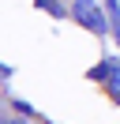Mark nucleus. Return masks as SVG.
Returning <instances> with one entry per match:
<instances>
[{
    "mask_svg": "<svg viewBox=\"0 0 120 124\" xmlns=\"http://www.w3.org/2000/svg\"><path fill=\"white\" fill-rule=\"evenodd\" d=\"M71 15L79 19L82 26H90V34H98V38H101V34H109V19H105L101 11L94 8V4H86V0H79V4H75Z\"/></svg>",
    "mask_w": 120,
    "mask_h": 124,
    "instance_id": "1",
    "label": "nucleus"
},
{
    "mask_svg": "<svg viewBox=\"0 0 120 124\" xmlns=\"http://www.w3.org/2000/svg\"><path fill=\"white\" fill-rule=\"evenodd\" d=\"M112 68H116V60H101V64H98L94 71H90V79H105V75H109Z\"/></svg>",
    "mask_w": 120,
    "mask_h": 124,
    "instance_id": "2",
    "label": "nucleus"
},
{
    "mask_svg": "<svg viewBox=\"0 0 120 124\" xmlns=\"http://www.w3.org/2000/svg\"><path fill=\"white\" fill-rule=\"evenodd\" d=\"M15 113L19 116H34V105H30V101H15Z\"/></svg>",
    "mask_w": 120,
    "mask_h": 124,
    "instance_id": "3",
    "label": "nucleus"
},
{
    "mask_svg": "<svg viewBox=\"0 0 120 124\" xmlns=\"http://www.w3.org/2000/svg\"><path fill=\"white\" fill-rule=\"evenodd\" d=\"M105 8H109L112 19H120V0H105Z\"/></svg>",
    "mask_w": 120,
    "mask_h": 124,
    "instance_id": "4",
    "label": "nucleus"
},
{
    "mask_svg": "<svg viewBox=\"0 0 120 124\" xmlns=\"http://www.w3.org/2000/svg\"><path fill=\"white\" fill-rule=\"evenodd\" d=\"M4 124H26L22 116H4Z\"/></svg>",
    "mask_w": 120,
    "mask_h": 124,
    "instance_id": "5",
    "label": "nucleus"
},
{
    "mask_svg": "<svg viewBox=\"0 0 120 124\" xmlns=\"http://www.w3.org/2000/svg\"><path fill=\"white\" fill-rule=\"evenodd\" d=\"M38 4H41V8H52V4H56V0H38Z\"/></svg>",
    "mask_w": 120,
    "mask_h": 124,
    "instance_id": "6",
    "label": "nucleus"
}]
</instances>
